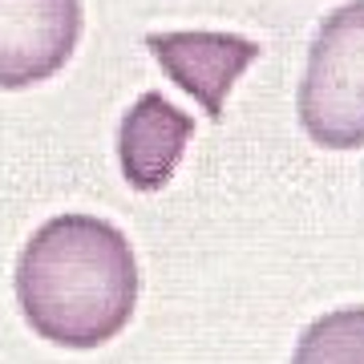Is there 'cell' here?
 <instances>
[{
    "mask_svg": "<svg viewBox=\"0 0 364 364\" xmlns=\"http://www.w3.org/2000/svg\"><path fill=\"white\" fill-rule=\"evenodd\" d=\"M16 304L28 328L61 348H102L130 324L138 259L130 239L97 215H53L16 255Z\"/></svg>",
    "mask_w": 364,
    "mask_h": 364,
    "instance_id": "1",
    "label": "cell"
},
{
    "mask_svg": "<svg viewBox=\"0 0 364 364\" xmlns=\"http://www.w3.org/2000/svg\"><path fill=\"white\" fill-rule=\"evenodd\" d=\"M299 122L328 150L364 146V0L320 21L299 81Z\"/></svg>",
    "mask_w": 364,
    "mask_h": 364,
    "instance_id": "2",
    "label": "cell"
},
{
    "mask_svg": "<svg viewBox=\"0 0 364 364\" xmlns=\"http://www.w3.org/2000/svg\"><path fill=\"white\" fill-rule=\"evenodd\" d=\"M81 37V0H0V90L53 77Z\"/></svg>",
    "mask_w": 364,
    "mask_h": 364,
    "instance_id": "3",
    "label": "cell"
},
{
    "mask_svg": "<svg viewBox=\"0 0 364 364\" xmlns=\"http://www.w3.org/2000/svg\"><path fill=\"white\" fill-rule=\"evenodd\" d=\"M158 65L178 81L210 117H223V102L239 73L259 57V45L239 33H210V28H186V33H150L146 37Z\"/></svg>",
    "mask_w": 364,
    "mask_h": 364,
    "instance_id": "4",
    "label": "cell"
},
{
    "mask_svg": "<svg viewBox=\"0 0 364 364\" xmlns=\"http://www.w3.org/2000/svg\"><path fill=\"white\" fill-rule=\"evenodd\" d=\"M191 134H195L191 114H182L178 105L154 90L142 93L122 114V126H117V158H122L126 182L146 195L162 191L174 178Z\"/></svg>",
    "mask_w": 364,
    "mask_h": 364,
    "instance_id": "5",
    "label": "cell"
},
{
    "mask_svg": "<svg viewBox=\"0 0 364 364\" xmlns=\"http://www.w3.org/2000/svg\"><path fill=\"white\" fill-rule=\"evenodd\" d=\"M291 364H364V308H336L299 332Z\"/></svg>",
    "mask_w": 364,
    "mask_h": 364,
    "instance_id": "6",
    "label": "cell"
}]
</instances>
